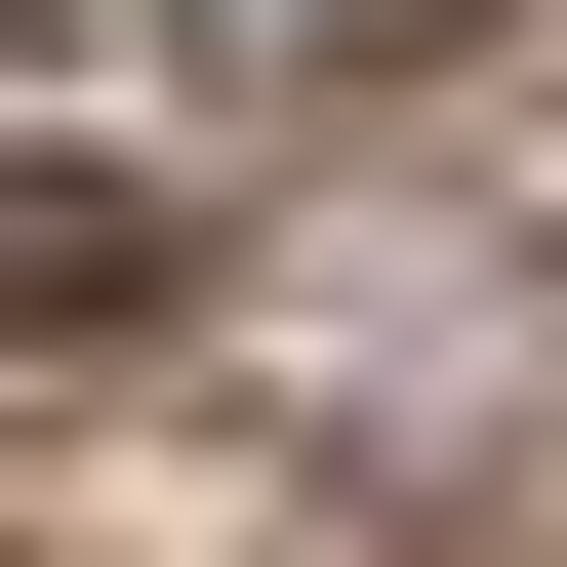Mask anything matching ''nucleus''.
Here are the masks:
<instances>
[{"label":"nucleus","mask_w":567,"mask_h":567,"mask_svg":"<svg viewBox=\"0 0 567 567\" xmlns=\"http://www.w3.org/2000/svg\"><path fill=\"white\" fill-rule=\"evenodd\" d=\"M163 244H203L163 163H0V365H82V324H163Z\"/></svg>","instance_id":"nucleus-1"},{"label":"nucleus","mask_w":567,"mask_h":567,"mask_svg":"<svg viewBox=\"0 0 567 567\" xmlns=\"http://www.w3.org/2000/svg\"><path fill=\"white\" fill-rule=\"evenodd\" d=\"M244 82H405V41H486V0H203Z\"/></svg>","instance_id":"nucleus-2"}]
</instances>
